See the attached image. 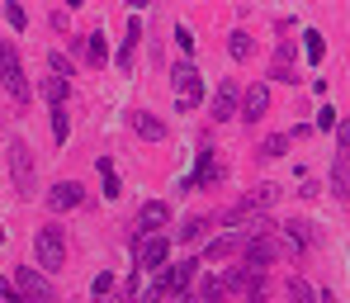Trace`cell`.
<instances>
[{"label": "cell", "instance_id": "obj_1", "mask_svg": "<svg viewBox=\"0 0 350 303\" xmlns=\"http://www.w3.org/2000/svg\"><path fill=\"white\" fill-rule=\"evenodd\" d=\"M194 285H199V256H185V261L166 265V270L152 280L147 303H157V299H189V289H194Z\"/></svg>", "mask_w": 350, "mask_h": 303}, {"label": "cell", "instance_id": "obj_2", "mask_svg": "<svg viewBox=\"0 0 350 303\" xmlns=\"http://www.w3.org/2000/svg\"><path fill=\"white\" fill-rule=\"evenodd\" d=\"M33 265L43 270V275H53L66 265V233H62L57 223H43L38 233H33Z\"/></svg>", "mask_w": 350, "mask_h": 303}, {"label": "cell", "instance_id": "obj_3", "mask_svg": "<svg viewBox=\"0 0 350 303\" xmlns=\"http://www.w3.org/2000/svg\"><path fill=\"white\" fill-rule=\"evenodd\" d=\"M171 85H175V109H180V114H189V109L204 100V76H199L194 62H185V57L175 62L171 66Z\"/></svg>", "mask_w": 350, "mask_h": 303}, {"label": "cell", "instance_id": "obj_4", "mask_svg": "<svg viewBox=\"0 0 350 303\" xmlns=\"http://www.w3.org/2000/svg\"><path fill=\"white\" fill-rule=\"evenodd\" d=\"M0 85H5L19 105L33 100V85H29V76H24V62L14 53V43H0Z\"/></svg>", "mask_w": 350, "mask_h": 303}, {"label": "cell", "instance_id": "obj_5", "mask_svg": "<svg viewBox=\"0 0 350 303\" xmlns=\"http://www.w3.org/2000/svg\"><path fill=\"white\" fill-rule=\"evenodd\" d=\"M14 289H19L24 303H62L57 285H53L43 270H33V265H19V270H14Z\"/></svg>", "mask_w": 350, "mask_h": 303}, {"label": "cell", "instance_id": "obj_6", "mask_svg": "<svg viewBox=\"0 0 350 303\" xmlns=\"http://www.w3.org/2000/svg\"><path fill=\"white\" fill-rule=\"evenodd\" d=\"M241 261H246V270H270L280 261V237L275 233H246Z\"/></svg>", "mask_w": 350, "mask_h": 303}, {"label": "cell", "instance_id": "obj_7", "mask_svg": "<svg viewBox=\"0 0 350 303\" xmlns=\"http://www.w3.org/2000/svg\"><path fill=\"white\" fill-rule=\"evenodd\" d=\"M10 176H14L19 199H33V152L24 137H10Z\"/></svg>", "mask_w": 350, "mask_h": 303}, {"label": "cell", "instance_id": "obj_8", "mask_svg": "<svg viewBox=\"0 0 350 303\" xmlns=\"http://www.w3.org/2000/svg\"><path fill=\"white\" fill-rule=\"evenodd\" d=\"M223 176H228V166L204 147V152L194 157V176H185V181H180V194H189V189H199V185H218Z\"/></svg>", "mask_w": 350, "mask_h": 303}, {"label": "cell", "instance_id": "obj_9", "mask_svg": "<svg viewBox=\"0 0 350 303\" xmlns=\"http://www.w3.org/2000/svg\"><path fill=\"white\" fill-rule=\"evenodd\" d=\"M166 265H171V237H166V233L137 242V270H157V275H161Z\"/></svg>", "mask_w": 350, "mask_h": 303}, {"label": "cell", "instance_id": "obj_10", "mask_svg": "<svg viewBox=\"0 0 350 303\" xmlns=\"http://www.w3.org/2000/svg\"><path fill=\"white\" fill-rule=\"evenodd\" d=\"M265 81L298 85V48H293V43H275V57H270V66H265Z\"/></svg>", "mask_w": 350, "mask_h": 303}, {"label": "cell", "instance_id": "obj_11", "mask_svg": "<svg viewBox=\"0 0 350 303\" xmlns=\"http://www.w3.org/2000/svg\"><path fill=\"white\" fill-rule=\"evenodd\" d=\"M208 114L223 123V119H237L241 114V81H223L218 90H213V100H208Z\"/></svg>", "mask_w": 350, "mask_h": 303}, {"label": "cell", "instance_id": "obj_12", "mask_svg": "<svg viewBox=\"0 0 350 303\" xmlns=\"http://www.w3.org/2000/svg\"><path fill=\"white\" fill-rule=\"evenodd\" d=\"M71 57H81L85 66H109V43H105V34L71 38Z\"/></svg>", "mask_w": 350, "mask_h": 303}, {"label": "cell", "instance_id": "obj_13", "mask_svg": "<svg viewBox=\"0 0 350 303\" xmlns=\"http://www.w3.org/2000/svg\"><path fill=\"white\" fill-rule=\"evenodd\" d=\"M85 204V185L81 181H57L48 189V209L53 213H66V209H81Z\"/></svg>", "mask_w": 350, "mask_h": 303}, {"label": "cell", "instance_id": "obj_14", "mask_svg": "<svg viewBox=\"0 0 350 303\" xmlns=\"http://www.w3.org/2000/svg\"><path fill=\"white\" fill-rule=\"evenodd\" d=\"M284 242H289L293 261H303V256L312 251V242H317V233H312V223H308V218H289V223H284Z\"/></svg>", "mask_w": 350, "mask_h": 303}, {"label": "cell", "instance_id": "obj_15", "mask_svg": "<svg viewBox=\"0 0 350 303\" xmlns=\"http://www.w3.org/2000/svg\"><path fill=\"white\" fill-rule=\"evenodd\" d=\"M137 43H142V14H128V24H123V43H118V71H128L133 66V57H137Z\"/></svg>", "mask_w": 350, "mask_h": 303}, {"label": "cell", "instance_id": "obj_16", "mask_svg": "<svg viewBox=\"0 0 350 303\" xmlns=\"http://www.w3.org/2000/svg\"><path fill=\"white\" fill-rule=\"evenodd\" d=\"M166 223H171V204L152 199V204H142V209H137V233H142V237H157Z\"/></svg>", "mask_w": 350, "mask_h": 303}, {"label": "cell", "instance_id": "obj_17", "mask_svg": "<svg viewBox=\"0 0 350 303\" xmlns=\"http://www.w3.org/2000/svg\"><path fill=\"white\" fill-rule=\"evenodd\" d=\"M270 109V85L260 81V85H251V90H241V123H260V114Z\"/></svg>", "mask_w": 350, "mask_h": 303}, {"label": "cell", "instance_id": "obj_18", "mask_svg": "<svg viewBox=\"0 0 350 303\" xmlns=\"http://www.w3.org/2000/svg\"><path fill=\"white\" fill-rule=\"evenodd\" d=\"M246 246V237L241 233H223V237H213V242L204 246V261H213V265H223V261H232L237 251Z\"/></svg>", "mask_w": 350, "mask_h": 303}, {"label": "cell", "instance_id": "obj_19", "mask_svg": "<svg viewBox=\"0 0 350 303\" xmlns=\"http://www.w3.org/2000/svg\"><path fill=\"white\" fill-rule=\"evenodd\" d=\"M213 223H218V218H213V213H189V218H185V223H180V233H175V242H180V246L199 242V237H204V233H208V228H213Z\"/></svg>", "mask_w": 350, "mask_h": 303}, {"label": "cell", "instance_id": "obj_20", "mask_svg": "<svg viewBox=\"0 0 350 303\" xmlns=\"http://www.w3.org/2000/svg\"><path fill=\"white\" fill-rule=\"evenodd\" d=\"M133 133H137V137H147V142H166V123L157 119V114H147V109H137V114H133Z\"/></svg>", "mask_w": 350, "mask_h": 303}, {"label": "cell", "instance_id": "obj_21", "mask_svg": "<svg viewBox=\"0 0 350 303\" xmlns=\"http://www.w3.org/2000/svg\"><path fill=\"white\" fill-rule=\"evenodd\" d=\"M332 194L350 204V152H336V166H332Z\"/></svg>", "mask_w": 350, "mask_h": 303}, {"label": "cell", "instance_id": "obj_22", "mask_svg": "<svg viewBox=\"0 0 350 303\" xmlns=\"http://www.w3.org/2000/svg\"><path fill=\"white\" fill-rule=\"evenodd\" d=\"M114 299H118L114 270H100V275H95V285H90V303H114Z\"/></svg>", "mask_w": 350, "mask_h": 303}, {"label": "cell", "instance_id": "obj_23", "mask_svg": "<svg viewBox=\"0 0 350 303\" xmlns=\"http://www.w3.org/2000/svg\"><path fill=\"white\" fill-rule=\"evenodd\" d=\"M241 294H246V303H265L270 299V275L265 270H246V289Z\"/></svg>", "mask_w": 350, "mask_h": 303}, {"label": "cell", "instance_id": "obj_24", "mask_svg": "<svg viewBox=\"0 0 350 303\" xmlns=\"http://www.w3.org/2000/svg\"><path fill=\"white\" fill-rule=\"evenodd\" d=\"M284 152H289V133H270V137L260 142V152H256V157H260V161H280Z\"/></svg>", "mask_w": 350, "mask_h": 303}, {"label": "cell", "instance_id": "obj_25", "mask_svg": "<svg viewBox=\"0 0 350 303\" xmlns=\"http://www.w3.org/2000/svg\"><path fill=\"white\" fill-rule=\"evenodd\" d=\"M303 57L312 62V66H317V62L327 57V38H322L317 29H303Z\"/></svg>", "mask_w": 350, "mask_h": 303}, {"label": "cell", "instance_id": "obj_26", "mask_svg": "<svg viewBox=\"0 0 350 303\" xmlns=\"http://www.w3.org/2000/svg\"><path fill=\"white\" fill-rule=\"evenodd\" d=\"M228 53H232V62H246L251 53H256V48H251V34H246V29H232V34H228Z\"/></svg>", "mask_w": 350, "mask_h": 303}, {"label": "cell", "instance_id": "obj_27", "mask_svg": "<svg viewBox=\"0 0 350 303\" xmlns=\"http://www.w3.org/2000/svg\"><path fill=\"white\" fill-rule=\"evenodd\" d=\"M223 299H228L223 280H218V275H204V280H199V303H223Z\"/></svg>", "mask_w": 350, "mask_h": 303}, {"label": "cell", "instance_id": "obj_28", "mask_svg": "<svg viewBox=\"0 0 350 303\" xmlns=\"http://www.w3.org/2000/svg\"><path fill=\"white\" fill-rule=\"evenodd\" d=\"M66 90H71V85H66L62 76H43V100H48L53 109H57V105H66Z\"/></svg>", "mask_w": 350, "mask_h": 303}, {"label": "cell", "instance_id": "obj_29", "mask_svg": "<svg viewBox=\"0 0 350 303\" xmlns=\"http://www.w3.org/2000/svg\"><path fill=\"white\" fill-rule=\"evenodd\" d=\"M100 185H105V194L118 199V171H114V157H100Z\"/></svg>", "mask_w": 350, "mask_h": 303}, {"label": "cell", "instance_id": "obj_30", "mask_svg": "<svg viewBox=\"0 0 350 303\" xmlns=\"http://www.w3.org/2000/svg\"><path fill=\"white\" fill-rule=\"evenodd\" d=\"M289 303H317V289H312L303 275H293L289 280Z\"/></svg>", "mask_w": 350, "mask_h": 303}, {"label": "cell", "instance_id": "obj_31", "mask_svg": "<svg viewBox=\"0 0 350 303\" xmlns=\"http://www.w3.org/2000/svg\"><path fill=\"white\" fill-rule=\"evenodd\" d=\"M175 48H180V57H185V62L194 57L199 43H194V29H189V24H175Z\"/></svg>", "mask_w": 350, "mask_h": 303}, {"label": "cell", "instance_id": "obj_32", "mask_svg": "<svg viewBox=\"0 0 350 303\" xmlns=\"http://www.w3.org/2000/svg\"><path fill=\"white\" fill-rule=\"evenodd\" d=\"M66 133H71V119H66V105H57V109H53V142H66Z\"/></svg>", "mask_w": 350, "mask_h": 303}, {"label": "cell", "instance_id": "obj_33", "mask_svg": "<svg viewBox=\"0 0 350 303\" xmlns=\"http://www.w3.org/2000/svg\"><path fill=\"white\" fill-rule=\"evenodd\" d=\"M48 76H62V81H66V76H71V57L53 48V53H48Z\"/></svg>", "mask_w": 350, "mask_h": 303}, {"label": "cell", "instance_id": "obj_34", "mask_svg": "<svg viewBox=\"0 0 350 303\" xmlns=\"http://www.w3.org/2000/svg\"><path fill=\"white\" fill-rule=\"evenodd\" d=\"M5 24H10V29H24V24H29L24 5H14V0H10V5H5Z\"/></svg>", "mask_w": 350, "mask_h": 303}, {"label": "cell", "instance_id": "obj_35", "mask_svg": "<svg viewBox=\"0 0 350 303\" xmlns=\"http://www.w3.org/2000/svg\"><path fill=\"white\" fill-rule=\"evenodd\" d=\"M336 109H332V105H322V114H317V128H322V133H336Z\"/></svg>", "mask_w": 350, "mask_h": 303}, {"label": "cell", "instance_id": "obj_36", "mask_svg": "<svg viewBox=\"0 0 350 303\" xmlns=\"http://www.w3.org/2000/svg\"><path fill=\"white\" fill-rule=\"evenodd\" d=\"M336 142H341V152H350V119L336 123Z\"/></svg>", "mask_w": 350, "mask_h": 303}, {"label": "cell", "instance_id": "obj_37", "mask_svg": "<svg viewBox=\"0 0 350 303\" xmlns=\"http://www.w3.org/2000/svg\"><path fill=\"white\" fill-rule=\"evenodd\" d=\"M114 303H137V299H133V294H118V299Z\"/></svg>", "mask_w": 350, "mask_h": 303}, {"label": "cell", "instance_id": "obj_38", "mask_svg": "<svg viewBox=\"0 0 350 303\" xmlns=\"http://www.w3.org/2000/svg\"><path fill=\"white\" fill-rule=\"evenodd\" d=\"M0 246H5V228H0Z\"/></svg>", "mask_w": 350, "mask_h": 303}, {"label": "cell", "instance_id": "obj_39", "mask_svg": "<svg viewBox=\"0 0 350 303\" xmlns=\"http://www.w3.org/2000/svg\"><path fill=\"white\" fill-rule=\"evenodd\" d=\"M180 303H185V299H180Z\"/></svg>", "mask_w": 350, "mask_h": 303}]
</instances>
